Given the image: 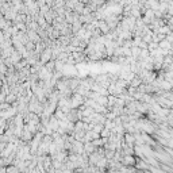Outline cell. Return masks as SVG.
Instances as JSON below:
<instances>
[{"instance_id":"1","label":"cell","mask_w":173,"mask_h":173,"mask_svg":"<svg viewBox=\"0 0 173 173\" xmlns=\"http://www.w3.org/2000/svg\"><path fill=\"white\" fill-rule=\"evenodd\" d=\"M134 162H135V161H134V158L129 157V156L123 158V164H125V165H134Z\"/></svg>"},{"instance_id":"2","label":"cell","mask_w":173,"mask_h":173,"mask_svg":"<svg viewBox=\"0 0 173 173\" xmlns=\"http://www.w3.org/2000/svg\"><path fill=\"white\" fill-rule=\"evenodd\" d=\"M31 173H38V171H32Z\"/></svg>"},{"instance_id":"3","label":"cell","mask_w":173,"mask_h":173,"mask_svg":"<svg viewBox=\"0 0 173 173\" xmlns=\"http://www.w3.org/2000/svg\"><path fill=\"white\" fill-rule=\"evenodd\" d=\"M0 165H2V160H0Z\"/></svg>"}]
</instances>
